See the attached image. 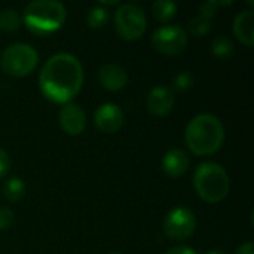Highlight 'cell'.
Wrapping results in <instances>:
<instances>
[{
    "label": "cell",
    "mask_w": 254,
    "mask_h": 254,
    "mask_svg": "<svg viewBox=\"0 0 254 254\" xmlns=\"http://www.w3.org/2000/svg\"><path fill=\"white\" fill-rule=\"evenodd\" d=\"M83 68L79 60L70 54H55L46 60L39 74L42 94L58 104H67L80 91Z\"/></svg>",
    "instance_id": "1"
},
{
    "label": "cell",
    "mask_w": 254,
    "mask_h": 254,
    "mask_svg": "<svg viewBox=\"0 0 254 254\" xmlns=\"http://www.w3.org/2000/svg\"><path fill=\"white\" fill-rule=\"evenodd\" d=\"M21 18L15 9H4L0 12V30L6 33H13L19 28Z\"/></svg>",
    "instance_id": "17"
},
{
    "label": "cell",
    "mask_w": 254,
    "mask_h": 254,
    "mask_svg": "<svg viewBox=\"0 0 254 254\" xmlns=\"http://www.w3.org/2000/svg\"><path fill=\"white\" fill-rule=\"evenodd\" d=\"M109 21V12L103 6H95L86 13V24L91 28H103Z\"/></svg>",
    "instance_id": "18"
},
{
    "label": "cell",
    "mask_w": 254,
    "mask_h": 254,
    "mask_svg": "<svg viewBox=\"0 0 254 254\" xmlns=\"http://www.w3.org/2000/svg\"><path fill=\"white\" fill-rule=\"evenodd\" d=\"M226 4H232V1H216V0H210V1H205L201 4V9H199V13L213 19V16L216 15L217 12V7L219 6H226Z\"/></svg>",
    "instance_id": "22"
},
{
    "label": "cell",
    "mask_w": 254,
    "mask_h": 254,
    "mask_svg": "<svg viewBox=\"0 0 254 254\" xmlns=\"http://www.w3.org/2000/svg\"><path fill=\"white\" fill-rule=\"evenodd\" d=\"M110 254H121V253H110Z\"/></svg>",
    "instance_id": "28"
},
{
    "label": "cell",
    "mask_w": 254,
    "mask_h": 254,
    "mask_svg": "<svg viewBox=\"0 0 254 254\" xmlns=\"http://www.w3.org/2000/svg\"><path fill=\"white\" fill-rule=\"evenodd\" d=\"M174 106L173 91L167 86H155L146 100L147 110L155 116H167Z\"/></svg>",
    "instance_id": "11"
},
{
    "label": "cell",
    "mask_w": 254,
    "mask_h": 254,
    "mask_svg": "<svg viewBox=\"0 0 254 254\" xmlns=\"http://www.w3.org/2000/svg\"><path fill=\"white\" fill-rule=\"evenodd\" d=\"M65 7L57 0H36L24 7L25 27L37 34L46 36L61 28L65 21Z\"/></svg>",
    "instance_id": "3"
},
{
    "label": "cell",
    "mask_w": 254,
    "mask_h": 254,
    "mask_svg": "<svg viewBox=\"0 0 254 254\" xmlns=\"http://www.w3.org/2000/svg\"><path fill=\"white\" fill-rule=\"evenodd\" d=\"M115 27L122 39L137 40L146 31V13L140 6L134 3L121 4L115 12Z\"/></svg>",
    "instance_id": "6"
},
{
    "label": "cell",
    "mask_w": 254,
    "mask_h": 254,
    "mask_svg": "<svg viewBox=\"0 0 254 254\" xmlns=\"http://www.w3.org/2000/svg\"><path fill=\"white\" fill-rule=\"evenodd\" d=\"M185 141L189 150L198 156L214 155L225 141V128L219 118L210 113L195 116L186 127Z\"/></svg>",
    "instance_id": "2"
},
{
    "label": "cell",
    "mask_w": 254,
    "mask_h": 254,
    "mask_svg": "<svg viewBox=\"0 0 254 254\" xmlns=\"http://www.w3.org/2000/svg\"><path fill=\"white\" fill-rule=\"evenodd\" d=\"M60 127L68 135H79L86 128V115L77 104L67 103L61 107L58 115Z\"/></svg>",
    "instance_id": "10"
},
{
    "label": "cell",
    "mask_w": 254,
    "mask_h": 254,
    "mask_svg": "<svg viewBox=\"0 0 254 254\" xmlns=\"http://www.w3.org/2000/svg\"><path fill=\"white\" fill-rule=\"evenodd\" d=\"M207 254H225L222 250H211V252H208Z\"/></svg>",
    "instance_id": "27"
},
{
    "label": "cell",
    "mask_w": 254,
    "mask_h": 254,
    "mask_svg": "<svg viewBox=\"0 0 254 254\" xmlns=\"http://www.w3.org/2000/svg\"><path fill=\"white\" fill-rule=\"evenodd\" d=\"M94 122L98 131L104 134H115L124 127L125 116L119 106L113 103H106L95 110Z\"/></svg>",
    "instance_id": "9"
},
{
    "label": "cell",
    "mask_w": 254,
    "mask_h": 254,
    "mask_svg": "<svg viewBox=\"0 0 254 254\" xmlns=\"http://www.w3.org/2000/svg\"><path fill=\"white\" fill-rule=\"evenodd\" d=\"M165 254H198L193 249L190 247H174L171 250H168Z\"/></svg>",
    "instance_id": "25"
},
{
    "label": "cell",
    "mask_w": 254,
    "mask_h": 254,
    "mask_svg": "<svg viewBox=\"0 0 254 254\" xmlns=\"http://www.w3.org/2000/svg\"><path fill=\"white\" fill-rule=\"evenodd\" d=\"M211 51L217 58H228L234 52V43L226 34H222L213 40Z\"/></svg>",
    "instance_id": "19"
},
{
    "label": "cell",
    "mask_w": 254,
    "mask_h": 254,
    "mask_svg": "<svg viewBox=\"0 0 254 254\" xmlns=\"http://www.w3.org/2000/svg\"><path fill=\"white\" fill-rule=\"evenodd\" d=\"M211 21L210 18L204 16V15H196L190 22H189V33L192 36L196 37H202L205 34H208L211 31Z\"/></svg>",
    "instance_id": "20"
},
{
    "label": "cell",
    "mask_w": 254,
    "mask_h": 254,
    "mask_svg": "<svg viewBox=\"0 0 254 254\" xmlns=\"http://www.w3.org/2000/svg\"><path fill=\"white\" fill-rule=\"evenodd\" d=\"M188 168H189V156L186 155V152L180 149H171L162 158V170L171 179H177L183 176L188 171Z\"/></svg>",
    "instance_id": "13"
},
{
    "label": "cell",
    "mask_w": 254,
    "mask_h": 254,
    "mask_svg": "<svg viewBox=\"0 0 254 254\" xmlns=\"http://www.w3.org/2000/svg\"><path fill=\"white\" fill-rule=\"evenodd\" d=\"M98 82L107 91H121L127 85L128 76L119 64H106L98 70Z\"/></svg>",
    "instance_id": "12"
},
{
    "label": "cell",
    "mask_w": 254,
    "mask_h": 254,
    "mask_svg": "<svg viewBox=\"0 0 254 254\" xmlns=\"http://www.w3.org/2000/svg\"><path fill=\"white\" fill-rule=\"evenodd\" d=\"M152 45L164 55H177L188 46V33L182 27L165 25L153 33Z\"/></svg>",
    "instance_id": "8"
},
{
    "label": "cell",
    "mask_w": 254,
    "mask_h": 254,
    "mask_svg": "<svg viewBox=\"0 0 254 254\" xmlns=\"http://www.w3.org/2000/svg\"><path fill=\"white\" fill-rule=\"evenodd\" d=\"M1 195L9 202H18V201H21L22 196L25 195V185H24V182L21 179H18V177L7 179L4 182V185H3Z\"/></svg>",
    "instance_id": "15"
},
{
    "label": "cell",
    "mask_w": 254,
    "mask_h": 254,
    "mask_svg": "<svg viewBox=\"0 0 254 254\" xmlns=\"http://www.w3.org/2000/svg\"><path fill=\"white\" fill-rule=\"evenodd\" d=\"M234 34L246 46L252 48L254 45V12L243 10L237 15L234 21Z\"/></svg>",
    "instance_id": "14"
},
{
    "label": "cell",
    "mask_w": 254,
    "mask_h": 254,
    "mask_svg": "<svg viewBox=\"0 0 254 254\" xmlns=\"http://www.w3.org/2000/svg\"><path fill=\"white\" fill-rule=\"evenodd\" d=\"M39 61L36 49L27 43H13L7 46L1 54V67L3 70L13 77H22L30 74Z\"/></svg>",
    "instance_id": "5"
},
{
    "label": "cell",
    "mask_w": 254,
    "mask_h": 254,
    "mask_svg": "<svg viewBox=\"0 0 254 254\" xmlns=\"http://www.w3.org/2000/svg\"><path fill=\"white\" fill-rule=\"evenodd\" d=\"M9 167H10V159L7 156V153L0 149V179L4 177L9 171Z\"/></svg>",
    "instance_id": "24"
},
{
    "label": "cell",
    "mask_w": 254,
    "mask_h": 254,
    "mask_svg": "<svg viewBox=\"0 0 254 254\" xmlns=\"http://www.w3.org/2000/svg\"><path fill=\"white\" fill-rule=\"evenodd\" d=\"M192 83H193V77L188 71H180L173 80V86L176 91H186L192 86Z\"/></svg>",
    "instance_id": "21"
},
{
    "label": "cell",
    "mask_w": 254,
    "mask_h": 254,
    "mask_svg": "<svg viewBox=\"0 0 254 254\" xmlns=\"http://www.w3.org/2000/svg\"><path fill=\"white\" fill-rule=\"evenodd\" d=\"M193 186L201 199L210 204H217L228 196L231 179L220 164L204 162L193 174Z\"/></svg>",
    "instance_id": "4"
},
{
    "label": "cell",
    "mask_w": 254,
    "mask_h": 254,
    "mask_svg": "<svg viewBox=\"0 0 254 254\" xmlns=\"http://www.w3.org/2000/svg\"><path fill=\"white\" fill-rule=\"evenodd\" d=\"M196 229V217L186 207L173 208L164 220V234L176 241L188 240Z\"/></svg>",
    "instance_id": "7"
},
{
    "label": "cell",
    "mask_w": 254,
    "mask_h": 254,
    "mask_svg": "<svg viewBox=\"0 0 254 254\" xmlns=\"http://www.w3.org/2000/svg\"><path fill=\"white\" fill-rule=\"evenodd\" d=\"M253 243H246V244H243V246H240V247L237 249L235 254H253Z\"/></svg>",
    "instance_id": "26"
},
{
    "label": "cell",
    "mask_w": 254,
    "mask_h": 254,
    "mask_svg": "<svg viewBox=\"0 0 254 254\" xmlns=\"http://www.w3.org/2000/svg\"><path fill=\"white\" fill-rule=\"evenodd\" d=\"M152 12L156 21L159 22H168L171 21L177 13V4L171 0H158L152 6Z\"/></svg>",
    "instance_id": "16"
},
{
    "label": "cell",
    "mask_w": 254,
    "mask_h": 254,
    "mask_svg": "<svg viewBox=\"0 0 254 254\" xmlns=\"http://www.w3.org/2000/svg\"><path fill=\"white\" fill-rule=\"evenodd\" d=\"M13 222V213L7 207H0V229H7Z\"/></svg>",
    "instance_id": "23"
}]
</instances>
